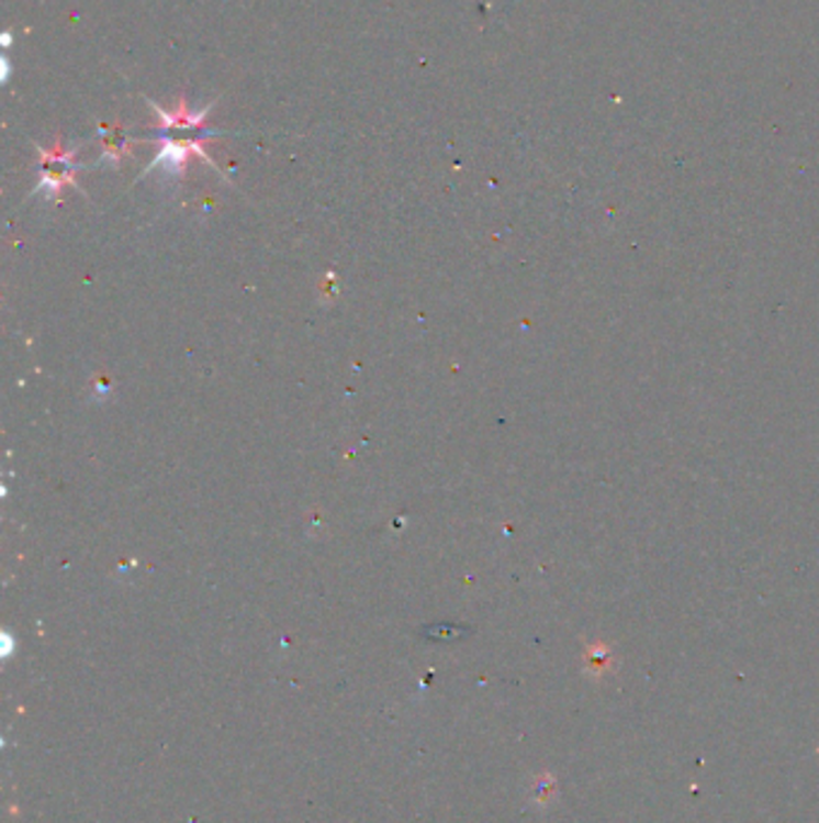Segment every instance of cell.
Returning <instances> with one entry per match:
<instances>
[{
	"mask_svg": "<svg viewBox=\"0 0 819 823\" xmlns=\"http://www.w3.org/2000/svg\"><path fill=\"white\" fill-rule=\"evenodd\" d=\"M214 131H204V133H161V149L159 155L152 159V164L147 167L145 174L155 171V169H164L169 176H181L186 171V164L188 159L198 155L202 157L207 164H212L214 167V159L204 152V145H207V141H212Z\"/></svg>",
	"mask_w": 819,
	"mask_h": 823,
	"instance_id": "1",
	"label": "cell"
},
{
	"mask_svg": "<svg viewBox=\"0 0 819 823\" xmlns=\"http://www.w3.org/2000/svg\"><path fill=\"white\" fill-rule=\"evenodd\" d=\"M75 157H78V149H63L60 141L56 143L54 149H42L40 147V162H42V179L36 183V193H46L48 198L60 196L63 186H78L75 181V171L80 167H75Z\"/></svg>",
	"mask_w": 819,
	"mask_h": 823,
	"instance_id": "2",
	"label": "cell"
},
{
	"mask_svg": "<svg viewBox=\"0 0 819 823\" xmlns=\"http://www.w3.org/2000/svg\"><path fill=\"white\" fill-rule=\"evenodd\" d=\"M147 104L159 116L161 133H204V119H207V113L212 111V107H204L202 111L188 109L186 99H181V104H178L176 111H164L155 101H147Z\"/></svg>",
	"mask_w": 819,
	"mask_h": 823,
	"instance_id": "3",
	"label": "cell"
},
{
	"mask_svg": "<svg viewBox=\"0 0 819 823\" xmlns=\"http://www.w3.org/2000/svg\"><path fill=\"white\" fill-rule=\"evenodd\" d=\"M127 149H131V137H127L119 125L111 131H104V159L121 162L127 155Z\"/></svg>",
	"mask_w": 819,
	"mask_h": 823,
	"instance_id": "4",
	"label": "cell"
}]
</instances>
